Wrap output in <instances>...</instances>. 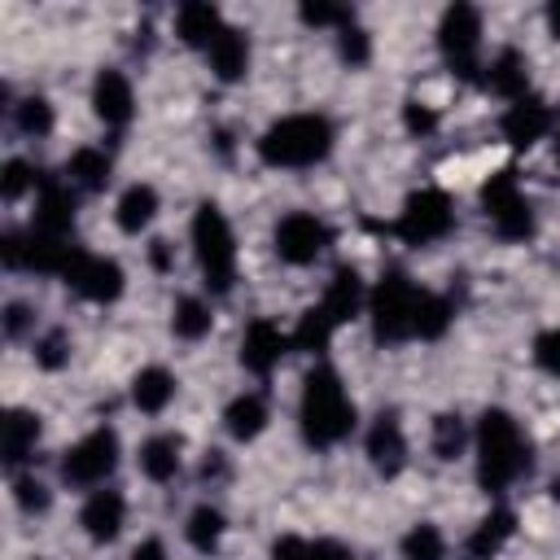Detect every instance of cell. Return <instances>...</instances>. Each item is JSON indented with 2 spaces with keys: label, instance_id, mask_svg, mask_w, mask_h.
<instances>
[{
  "label": "cell",
  "instance_id": "1",
  "mask_svg": "<svg viewBox=\"0 0 560 560\" xmlns=\"http://www.w3.org/2000/svg\"><path fill=\"white\" fill-rule=\"evenodd\" d=\"M472 446H477V481L486 494H503L512 481L529 472V438L516 424V416L503 407L481 411Z\"/></svg>",
  "mask_w": 560,
  "mask_h": 560
},
{
  "label": "cell",
  "instance_id": "2",
  "mask_svg": "<svg viewBox=\"0 0 560 560\" xmlns=\"http://www.w3.org/2000/svg\"><path fill=\"white\" fill-rule=\"evenodd\" d=\"M298 429H302L306 446H315V451H328V446L346 442L350 429H354V402H350L341 376L328 363H315L302 381Z\"/></svg>",
  "mask_w": 560,
  "mask_h": 560
},
{
  "label": "cell",
  "instance_id": "3",
  "mask_svg": "<svg viewBox=\"0 0 560 560\" xmlns=\"http://www.w3.org/2000/svg\"><path fill=\"white\" fill-rule=\"evenodd\" d=\"M328 149H332V122L324 114H289L258 136V158L280 171L315 166L328 158Z\"/></svg>",
  "mask_w": 560,
  "mask_h": 560
},
{
  "label": "cell",
  "instance_id": "4",
  "mask_svg": "<svg viewBox=\"0 0 560 560\" xmlns=\"http://www.w3.org/2000/svg\"><path fill=\"white\" fill-rule=\"evenodd\" d=\"M188 232H192V254H197L206 289L210 293H232V284H236V236H232L228 214L214 201H201L192 210Z\"/></svg>",
  "mask_w": 560,
  "mask_h": 560
},
{
  "label": "cell",
  "instance_id": "5",
  "mask_svg": "<svg viewBox=\"0 0 560 560\" xmlns=\"http://www.w3.org/2000/svg\"><path fill=\"white\" fill-rule=\"evenodd\" d=\"M420 284L407 271H385L376 280V289L368 293V315H372V337L381 346H398L411 341V319H416V302H420Z\"/></svg>",
  "mask_w": 560,
  "mask_h": 560
},
{
  "label": "cell",
  "instance_id": "6",
  "mask_svg": "<svg viewBox=\"0 0 560 560\" xmlns=\"http://www.w3.org/2000/svg\"><path fill=\"white\" fill-rule=\"evenodd\" d=\"M481 210L490 219V228L503 241H529L534 236V206L516 184V171H494L481 184Z\"/></svg>",
  "mask_w": 560,
  "mask_h": 560
},
{
  "label": "cell",
  "instance_id": "7",
  "mask_svg": "<svg viewBox=\"0 0 560 560\" xmlns=\"http://www.w3.org/2000/svg\"><path fill=\"white\" fill-rule=\"evenodd\" d=\"M438 48L459 79H477L481 61V13L472 4H446L438 18Z\"/></svg>",
  "mask_w": 560,
  "mask_h": 560
},
{
  "label": "cell",
  "instance_id": "8",
  "mask_svg": "<svg viewBox=\"0 0 560 560\" xmlns=\"http://www.w3.org/2000/svg\"><path fill=\"white\" fill-rule=\"evenodd\" d=\"M451 228H455V201H451L442 188H420V192H411V197L402 201V210H398V223H394L398 241H407V245H433V241H442Z\"/></svg>",
  "mask_w": 560,
  "mask_h": 560
},
{
  "label": "cell",
  "instance_id": "9",
  "mask_svg": "<svg viewBox=\"0 0 560 560\" xmlns=\"http://www.w3.org/2000/svg\"><path fill=\"white\" fill-rule=\"evenodd\" d=\"M118 468V433L109 424L83 433L66 455H61V477L70 486H101Z\"/></svg>",
  "mask_w": 560,
  "mask_h": 560
},
{
  "label": "cell",
  "instance_id": "10",
  "mask_svg": "<svg viewBox=\"0 0 560 560\" xmlns=\"http://www.w3.org/2000/svg\"><path fill=\"white\" fill-rule=\"evenodd\" d=\"M61 280H66V289H74L83 302H101V306H105V302H118L122 289H127L122 267H118L114 258L88 254V249H74V254H70Z\"/></svg>",
  "mask_w": 560,
  "mask_h": 560
},
{
  "label": "cell",
  "instance_id": "11",
  "mask_svg": "<svg viewBox=\"0 0 560 560\" xmlns=\"http://www.w3.org/2000/svg\"><path fill=\"white\" fill-rule=\"evenodd\" d=\"M271 241H276L280 262H289V267H306V262H315V258L328 249L332 232H328L324 219H315V214H306V210H293V214H284V219L276 223Z\"/></svg>",
  "mask_w": 560,
  "mask_h": 560
},
{
  "label": "cell",
  "instance_id": "12",
  "mask_svg": "<svg viewBox=\"0 0 560 560\" xmlns=\"http://www.w3.org/2000/svg\"><path fill=\"white\" fill-rule=\"evenodd\" d=\"M556 127V109L542 101V96H521V101H512L508 109H503V122H499V131H503V140L508 144H516V149H529V144H538L547 131Z\"/></svg>",
  "mask_w": 560,
  "mask_h": 560
},
{
  "label": "cell",
  "instance_id": "13",
  "mask_svg": "<svg viewBox=\"0 0 560 560\" xmlns=\"http://www.w3.org/2000/svg\"><path fill=\"white\" fill-rule=\"evenodd\" d=\"M363 451H368V464L381 472V477H398L407 468V433L398 424L394 411H381L363 438Z\"/></svg>",
  "mask_w": 560,
  "mask_h": 560
},
{
  "label": "cell",
  "instance_id": "14",
  "mask_svg": "<svg viewBox=\"0 0 560 560\" xmlns=\"http://www.w3.org/2000/svg\"><path fill=\"white\" fill-rule=\"evenodd\" d=\"M92 109H96V118L105 122V127H114V131H122L131 118H136V92H131V79L122 74V70H101L96 74V83H92Z\"/></svg>",
  "mask_w": 560,
  "mask_h": 560
},
{
  "label": "cell",
  "instance_id": "15",
  "mask_svg": "<svg viewBox=\"0 0 560 560\" xmlns=\"http://www.w3.org/2000/svg\"><path fill=\"white\" fill-rule=\"evenodd\" d=\"M289 350H293V341H289V332H280V324L254 319L241 337V368L254 372V376H267Z\"/></svg>",
  "mask_w": 560,
  "mask_h": 560
},
{
  "label": "cell",
  "instance_id": "16",
  "mask_svg": "<svg viewBox=\"0 0 560 560\" xmlns=\"http://www.w3.org/2000/svg\"><path fill=\"white\" fill-rule=\"evenodd\" d=\"M122 521H127V499L118 490H92L83 512H79V525L92 542H114Z\"/></svg>",
  "mask_w": 560,
  "mask_h": 560
},
{
  "label": "cell",
  "instance_id": "17",
  "mask_svg": "<svg viewBox=\"0 0 560 560\" xmlns=\"http://www.w3.org/2000/svg\"><path fill=\"white\" fill-rule=\"evenodd\" d=\"M39 232H52V236H70L74 228V188L66 179H44L39 184V197H35V223Z\"/></svg>",
  "mask_w": 560,
  "mask_h": 560
},
{
  "label": "cell",
  "instance_id": "18",
  "mask_svg": "<svg viewBox=\"0 0 560 560\" xmlns=\"http://www.w3.org/2000/svg\"><path fill=\"white\" fill-rule=\"evenodd\" d=\"M206 61L219 83H241L249 74V35L241 26H223L219 39L206 48Z\"/></svg>",
  "mask_w": 560,
  "mask_h": 560
},
{
  "label": "cell",
  "instance_id": "19",
  "mask_svg": "<svg viewBox=\"0 0 560 560\" xmlns=\"http://www.w3.org/2000/svg\"><path fill=\"white\" fill-rule=\"evenodd\" d=\"M319 306L332 315V324H337V328H341V324H350V319L368 306V293H363L359 271H354V267H337V271H332V280H328V289H324V298H319Z\"/></svg>",
  "mask_w": 560,
  "mask_h": 560
},
{
  "label": "cell",
  "instance_id": "20",
  "mask_svg": "<svg viewBox=\"0 0 560 560\" xmlns=\"http://www.w3.org/2000/svg\"><path fill=\"white\" fill-rule=\"evenodd\" d=\"M223 26H228V22H223V13H219L210 0H188V4H179V13H175V35H179L188 48H210Z\"/></svg>",
  "mask_w": 560,
  "mask_h": 560
},
{
  "label": "cell",
  "instance_id": "21",
  "mask_svg": "<svg viewBox=\"0 0 560 560\" xmlns=\"http://www.w3.org/2000/svg\"><path fill=\"white\" fill-rule=\"evenodd\" d=\"M481 79H486V88H490L494 96H503V101H521V96H529V61H525L516 48L494 52Z\"/></svg>",
  "mask_w": 560,
  "mask_h": 560
},
{
  "label": "cell",
  "instance_id": "22",
  "mask_svg": "<svg viewBox=\"0 0 560 560\" xmlns=\"http://www.w3.org/2000/svg\"><path fill=\"white\" fill-rule=\"evenodd\" d=\"M109 179H114V158L105 149L83 144V149H74L66 158V184L70 188H79V192H105Z\"/></svg>",
  "mask_w": 560,
  "mask_h": 560
},
{
  "label": "cell",
  "instance_id": "23",
  "mask_svg": "<svg viewBox=\"0 0 560 560\" xmlns=\"http://www.w3.org/2000/svg\"><path fill=\"white\" fill-rule=\"evenodd\" d=\"M512 534H516V516H512L508 508H494V512H486V516L472 525V534H468V542H464V556H468V560H494V556L508 547Z\"/></svg>",
  "mask_w": 560,
  "mask_h": 560
},
{
  "label": "cell",
  "instance_id": "24",
  "mask_svg": "<svg viewBox=\"0 0 560 560\" xmlns=\"http://www.w3.org/2000/svg\"><path fill=\"white\" fill-rule=\"evenodd\" d=\"M271 411H267V398L262 394H236L228 407H223V429L228 438L236 442H254L262 429H267Z\"/></svg>",
  "mask_w": 560,
  "mask_h": 560
},
{
  "label": "cell",
  "instance_id": "25",
  "mask_svg": "<svg viewBox=\"0 0 560 560\" xmlns=\"http://www.w3.org/2000/svg\"><path fill=\"white\" fill-rule=\"evenodd\" d=\"M39 433H44V420H39L35 411H26V407H13V411L4 416V446H0V451H4V464L18 468L22 459H31Z\"/></svg>",
  "mask_w": 560,
  "mask_h": 560
},
{
  "label": "cell",
  "instance_id": "26",
  "mask_svg": "<svg viewBox=\"0 0 560 560\" xmlns=\"http://www.w3.org/2000/svg\"><path fill=\"white\" fill-rule=\"evenodd\" d=\"M171 398H175V376L166 372V368H140L136 376H131V402H136V411H144V416H158V411H166L171 407Z\"/></svg>",
  "mask_w": 560,
  "mask_h": 560
},
{
  "label": "cell",
  "instance_id": "27",
  "mask_svg": "<svg viewBox=\"0 0 560 560\" xmlns=\"http://www.w3.org/2000/svg\"><path fill=\"white\" fill-rule=\"evenodd\" d=\"M153 214H158V188H153V184H131V188H122V197H118V206H114V219H118V228H122L127 236H140V232L153 223Z\"/></svg>",
  "mask_w": 560,
  "mask_h": 560
},
{
  "label": "cell",
  "instance_id": "28",
  "mask_svg": "<svg viewBox=\"0 0 560 560\" xmlns=\"http://www.w3.org/2000/svg\"><path fill=\"white\" fill-rule=\"evenodd\" d=\"M223 534H228V516L214 508V503H197L184 521V538L201 551V556H214L223 547Z\"/></svg>",
  "mask_w": 560,
  "mask_h": 560
},
{
  "label": "cell",
  "instance_id": "29",
  "mask_svg": "<svg viewBox=\"0 0 560 560\" xmlns=\"http://www.w3.org/2000/svg\"><path fill=\"white\" fill-rule=\"evenodd\" d=\"M140 472L149 477V481H171L175 472H179V438H171V433H153V438H144L140 442Z\"/></svg>",
  "mask_w": 560,
  "mask_h": 560
},
{
  "label": "cell",
  "instance_id": "30",
  "mask_svg": "<svg viewBox=\"0 0 560 560\" xmlns=\"http://www.w3.org/2000/svg\"><path fill=\"white\" fill-rule=\"evenodd\" d=\"M451 319H455L451 298H442V293H429V289H424V293H420V302H416L411 337H420V341H438V337H446Z\"/></svg>",
  "mask_w": 560,
  "mask_h": 560
},
{
  "label": "cell",
  "instance_id": "31",
  "mask_svg": "<svg viewBox=\"0 0 560 560\" xmlns=\"http://www.w3.org/2000/svg\"><path fill=\"white\" fill-rule=\"evenodd\" d=\"M332 332H337L332 315H328L324 306H306V311L298 315V328L289 332V341H293V350L324 354V350H328V341H332Z\"/></svg>",
  "mask_w": 560,
  "mask_h": 560
},
{
  "label": "cell",
  "instance_id": "32",
  "mask_svg": "<svg viewBox=\"0 0 560 560\" xmlns=\"http://www.w3.org/2000/svg\"><path fill=\"white\" fill-rule=\"evenodd\" d=\"M271 560H350V551L332 538H298L284 534L271 542Z\"/></svg>",
  "mask_w": 560,
  "mask_h": 560
},
{
  "label": "cell",
  "instance_id": "33",
  "mask_svg": "<svg viewBox=\"0 0 560 560\" xmlns=\"http://www.w3.org/2000/svg\"><path fill=\"white\" fill-rule=\"evenodd\" d=\"M210 324H214V315H210V306L201 298H179L171 306V332L179 341H201L210 332Z\"/></svg>",
  "mask_w": 560,
  "mask_h": 560
},
{
  "label": "cell",
  "instance_id": "34",
  "mask_svg": "<svg viewBox=\"0 0 560 560\" xmlns=\"http://www.w3.org/2000/svg\"><path fill=\"white\" fill-rule=\"evenodd\" d=\"M433 455L438 459H459L464 455V442H468V424H464V416L459 411H438L433 416Z\"/></svg>",
  "mask_w": 560,
  "mask_h": 560
},
{
  "label": "cell",
  "instance_id": "35",
  "mask_svg": "<svg viewBox=\"0 0 560 560\" xmlns=\"http://www.w3.org/2000/svg\"><path fill=\"white\" fill-rule=\"evenodd\" d=\"M402 560H446V538L438 525L420 521L402 534Z\"/></svg>",
  "mask_w": 560,
  "mask_h": 560
},
{
  "label": "cell",
  "instance_id": "36",
  "mask_svg": "<svg viewBox=\"0 0 560 560\" xmlns=\"http://www.w3.org/2000/svg\"><path fill=\"white\" fill-rule=\"evenodd\" d=\"M13 122H18V131L22 136H48L52 131V105H48V96H22L18 105H13Z\"/></svg>",
  "mask_w": 560,
  "mask_h": 560
},
{
  "label": "cell",
  "instance_id": "37",
  "mask_svg": "<svg viewBox=\"0 0 560 560\" xmlns=\"http://www.w3.org/2000/svg\"><path fill=\"white\" fill-rule=\"evenodd\" d=\"M298 18H302L306 26H315V31H346V26L354 22L350 4H332V0H302Z\"/></svg>",
  "mask_w": 560,
  "mask_h": 560
},
{
  "label": "cell",
  "instance_id": "38",
  "mask_svg": "<svg viewBox=\"0 0 560 560\" xmlns=\"http://www.w3.org/2000/svg\"><path fill=\"white\" fill-rule=\"evenodd\" d=\"M44 184V175L26 162V158H9L4 162V171H0V197L4 201H22L31 188H39Z\"/></svg>",
  "mask_w": 560,
  "mask_h": 560
},
{
  "label": "cell",
  "instance_id": "39",
  "mask_svg": "<svg viewBox=\"0 0 560 560\" xmlns=\"http://www.w3.org/2000/svg\"><path fill=\"white\" fill-rule=\"evenodd\" d=\"M337 57L346 66H368L372 61V35L359 22H350L346 31H337Z\"/></svg>",
  "mask_w": 560,
  "mask_h": 560
},
{
  "label": "cell",
  "instance_id": "40",
  "mask_svg": "<svg viewBox=\"0 0 560 560\" xmlns=\"http://www.w3.org/2000/svg\"><path fill=\"white\" fill-rule=\"evenodd\" d=\"M35 363L48 368V372L66 368V363H70V337H66L61 328H48V332L35 341Z\"/></svg>",
  "mask_w": 560,
  "mask_h": 560
},
{
  "label": "cell",
  "instance_id": "41",
  "mask_svg": "<svg viewBox=\"0 0 560 560\" xmlns=\"http://www.w3.org/2000/svg\"><path fill=\"white\" fill-rule=\"evenodd\" d=\"M534 359H538V368H542V372L560 376V324L534 337Z\"/></svg>",
  "mask_w": 560,
  "mask_h": 560
},
{
  "label": "cell",
  "instance_id": "42",
  "mask_svg": "<svg viewBox=\"0 0 560 560\" xmlns=\"http://www.w3.org/2000/svg\"><path fill=\"white\" fill-rule=\"evenodd\" d=\"M13 499H18L22 512H44L48 508V486L35 481V477H18L13 481Z\"/></svg>",
  "mask_w": 560,
  "mask_h": 560
},
{
  "label": "cell",
  "instance_id": "43",
  "mask_svg": "<svg viewBox=\"0 0 560 560\" xmlns=\"http://www.w3.org/2000/svg\"><path fill=\"white\" fill-rule=\"evenodd\" d=\"M402 127H407L411 136H433V131H438V114H433L424 101H407V105H402Z\"/></svg>",
  "mask_w": 560,
  "mask_h": 560
},
{
  "label": "cell",
  "instance_id": "44",
  "mask_svg": "<svg viewBox=\"0 0 560 560\" xmlns=\"http://www.w3.org/2000/svg\"><path fill=\"white\" fill-rule=\"evenodd\" d=\"M31 328V311L22 302H9L4 306V337H22Z\"/></svg>",
  "mask_w": 560,
  "mask_h": 560
},
{
  "label": "cell",
  "instance_id": "45",
  "mask_svg": "<svg viewBox=\"0 0 560 560\" xmlns=\"http://www.w3.org/2000/svg\"><path fill=\"white\" fill-rule=\"evenodd\" d=\"M149 262L158 267V271H171V262H175V254H171V241H149Z\"/></svg>",
  "mask_w": 560,
  "mask_h": 560
},
{
  "label": "cell",
  "instance_id": "46",
  "mask_svg": "<svg viewBox=\"0 0 560 560\" xmlns=\"http://www.w3.org/2000/svg\"><path fill=\"white\" fill-rule=\"evenodd\" d=\"M131 560H166V547H162V538H144V542L131 551Z\"/></svg>",
  "mask_w": 560,
  "mask_h": 560
},
{
  "label": "cell",
  "instance_id": "47",
  "mask_svg": "<svg viewBox=\"0 0 560 560\" xmlns=\"http://www.w3.org/2000/svg\"><path fill=\"white\" fill-rule=\"evenodd\" d=\"M201 477H223V455H219V451H210V455H206Z\"/></svg>",
  "mask_w": 560,
  "mask_h": 560
},
{
  "label": "cell",
  "instance_id": "48",
  "mask_svg": "<svg viewBox=\"0 0 560 560\" xmlns=\"http://www.w3.org/2000/svg\"><path fill=\"white\" fill-rule=\"evenodd\" d=\"M547 26H551V35L560 39V0H556V4H547Z\"/></svg>",
  "mask_w": 560,
  "mask_h": 560
},
{
  "label": "cell",
  "instance_id": "49",
  "mask_svg": "<svg viewBox=\"0 0 560 560\" xmlns=\"http://www.w3.org/2000/svg\"><path fill=\"white\" fill-rule=\"evenodd\" d=\"M551 494H556V499H560V477H556V481H551Z\"/></svg>",
  "mask_w": 560,
  "mask_h": 560
},
{
  "label": "cell",
  "instance_id": "50",
  "mask_svg": "<svg viewBox=\"0 0 560 560\" xmlns=\"http://www.w3.org/2000/svg\"><path fill=\"white\" fill-rule=\"evenodd\" d=\"M556 166H560V136H556Z\"/></svg>",
  "mask_w": 560,
  "mask_h": 560
}]
</instances>
